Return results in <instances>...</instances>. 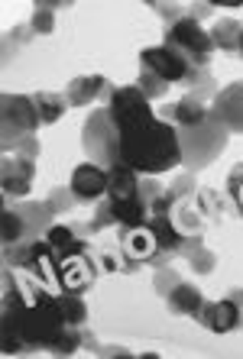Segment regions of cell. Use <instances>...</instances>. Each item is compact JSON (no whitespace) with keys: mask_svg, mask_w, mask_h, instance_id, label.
<instances>
[{"mask_svg":"<svg viewBox=\"0 0 243 359\" xmlns=\"http://www.w3.org/2000/svg\"><path fill=\"white\" fill-rule=\"evenodd\" d=\"M107 110L117 130L120 165H130L143 175H159L182 162L176 126L152 117L150 97L140 88H114Z\"/></svg>","mask_w":243,"mask_h":359,"instance_id":"cell-1","label":"cell"},{"mask_svg":"<svg viewBox=\"0 0 243 359\" xmlns=\"http://www.w3.org/2000/svg\"><path fill=\"white\" fill-rule=\"evenodd\" d=\"M227 142V130L218 123L214 117H208L198 126H185L182 136H178V146H182V159L188 162V168H204Z\"/></svg>","mask_w":243,"mask_h":359,"instance_id":"cell-2","label":"cell"},{"mask_svg":"<svg viewBox=\"0 0 243 359\" xmlns=\"http://www.w3.org/2000/svg\"><path fill=\"white\" fill-rule=\"evenodd\" d=\"M4 152H10L20 140L36 133V126L42 123L36 114L33 94H4Z\"/></svg>","mask_w":243,"mask_h":359,"instance_id":"cell-3","label":"cell"},{"mask_svg":"<svg viewBox=\"0 0 243 359\" xmlns=\"http://www.w3.org/2000/svg\"><path fill=\"white\" fill-rule=\"evenodd\" d=\"M166 46L176 49L188 65H208L211 52H214V42L204 33L195 17H182L172 23V29L166 33Z\"/></svg>","mask_w":243,"mask_h":359,"instance_id":"cell-4","label":"cell"},{"mask_svg":"<svg viewBox=\"0 0 243 359\" xmlns=\"http://www.w3.org/2000/svg\"><path fill=\"white\" fill-rule=\"evenodd\" d=\"M81 142L88 156L101 162V165L114 168L120 165V152H117V130H114V117H110V110L101 107L94 110L88 123H84V133H81Z\"/></svg>","mask_w":243,"mask_h":359,"instance_id":"cell-5","label":"cell"},{"mask_svg":"<svg viewBox=\"0 0 243 359\" xmlns=\"http://www.w3.org/2000/svg\"><path fill=\"white\" fill-rule=\"evenodd\" d=\"M140 62L146 72H152V75L159 78V81H185L188 78V62L178 55L176 49H169V46H150V49L140 52Z\"/></svg>","mask_w":243,"mask_h":359,"instance_id":"cell-6","label":"cell"},{"mask_svg":"<svg viewBox=\"0 0 243 359\" xmlns=\"http://www.w3.org/2000/svg\"><path fill=\"white\" fill-rule=\"evenodd\" d=\"M46 243H49V256H52V272H59L65 262L78 259V256H84L88 252V243L78 240L68 226L62 224H52L49 230H46ZM59 285V282H55Z\"/></svg>","mask_w":243,"mask_h":359,"instance_id":"cell-7","label":"cell"},{"mask_svg":"<svg viewBox=\"0 0 243 359\" xmlns=\"http://www.w3.org/2000/svg\"><path fill=\"white\" fill-rule=\"evenodd\" d=\"M202 320L208 330H214V334H230V330H237V327L243 324V308L237 304L234 298H224V301H204L202 308Z\"/></svg>","mask_w":243,"mask_h":359,"instance_id":"cell-8","label":"cell"},{"mask_svg":"<svg viewBox=\"0 0 243 359\" xmlns=\"http://www.w3.org/2000/svg\"><path fill=\"white\" fill-rule=\"evenodd\" d=\"M72 194L78 201H94L107 194V168L94 165V162H84L72 172Z\"/></svg>","mask_w":243,"mask_h":359,"instance_id":"cell-9","label":"cell"},{"mask_svg":"<svg viewBox=\"0 0 243 359\" xmlns=\"http://www.w3.org/2000/svg\"><path fill=\"white\" fill-rule=\"evenodd\" d=\"M211 117L218 120L224 130H243V81L230 84L218 94Z\"/></svg>","mask_w":243,"mask_h":359,"instance_id":"cell-10","label":"cell"},{"mask_svg":"<svg viewBox=\"0 0 243 359\" xmlns=\"http://www.w3.org/2000/svg\"><path fill=\"white\" fill-rule=\"evenodd\" d=\"M33 175H36L33 159H23V156H13V152L4 156V191L7 194H13V198L29 194Z\"/></svg>","mask_w":243,"mask_h":359,"instance_id":"cell-11","label":"cell"},{"mask_svg":"<svg viewBox=\"0 0 243 359\" xmlns=\"http://www.w3.org/2000/svg\"><path fill=\"white\" fill-rule=\"evenodd\" d=\"M166 298H169V308H172V314H182V318H202L204 298H202V292H198L195 285L178 282L176 288L166 294Z\"/></svg>","mask_w":243,"mask_h":359,"instance_id":"cell-12","label":"cell"},{"mask_svg":"<svg viewBox=\"0 0 243 359\" xmlns=\"http://www.w3.org/2000/svg\"><path fill=\"white\" fill-rule=\"evenodd\" d=\"M169 117V123L172 126H178V130H185V126H198V123H204V120L211 117V110L204 107L198 97H182L176 104V107L166 114Z\"/></svg>","mask_w":243,"mask_h":359,"instance_id":"cell-13","label":"cell"},{"mask_svg":"<svg viewBox=\"0 0 243 359\" xmlns=\"http://www.w3.org/2000/svg\"><path fill=\"white\" fill-rule=\"evenodd\" d=\"M104 91V78L101 75H81L75 78V81L68 84L65 91V100L72 104V107H88V104H94V97Z\"/></svg>","mask_w":243,"mask_h":359,"instance_id":"cell-14","label":"cell"},{"mask_svg":"<svg viewBox=\"0 0 243 359\" xmlns=\"http://www.w3.org/2000/svg\"><path fill=\"white\" fill-rule=\"evenodd\" d=\"M146 226H150L152 240L159 243V250H162V252L176 250L178 243H182V230H178L176 220L169 217V214H152V217L146 220Z\"/></svg>","mask_w":243,"mask_h":359,"instance_id":"cell-15","label":"cell"},{"mask_svg":"<svg viewBox=\"0 0 243 359\" xmlns=\"http://www.w3.org/2000/svg\"><path fill=\"white\" fill-rule=\"evenodd\" d=\"M33 104H36V114H39L42 123H55V120L65 114V104H68V100L62 97V94L36 91V94H33Z\"/></svg>","mask_w":243,"mask_h":359,"instance_id":"cell-16","label":"cell"},{"mask_svg":"<svg viewBox=\"0 0 243 359\" xmlns=\"http://www.w3.org/2000/svg\"><path fill=\"white\" fill-rule=\"evenodd\" d=\"M240 36H243V26L234 23V20H221L218 26H214V33H211V42L218 46V49H237L240 46Z\"/></svg>","mask_w":243,"mask_h":359,"instance_id":"cell-17","label":"cell"},{"mask_svg":"<svg viewBox=\"0 0 243 359\" xmlns=\"http://www.w3.org/2000/svg\"><path fill=\"white\" fill-rule=\"evenodd\" d=\"M55 301H59V311H62V318H65V324H68V327L84 324L88 311H84V301L78 298V294L62 292V294H55Z\"/></svg>","mask_w":243,"mask_h":359,"instance_id":"cell-18","label":"cell"},{"mask_svg":"<svg viewBox=\"0 0 243 359\" xmlns=\"http://www.w3.org/2000/svg\"><path fill=\"white\" fill-rule=\"evenodd\" d=\"M23 233H26L23 214H20L17 208H7L4 210V243H7V246H17V243L23 240Z\"/></svg>","mask_w":243,"mask_h":359,"instance_id":"cell-19","label":"cell"},{"mask_svg":"<svg viewBox=\"0 0 243 359\" xmlns=\"http://www.w3.org/2000/svg\"><path fill=\"white\" fill-rule=\"evenodd\" d=\"M188 250H192V266L198 269L202 276H208L211 269H214V252H208V250L202 246V236H192Z\"/></svg>","mask_w":243,"mask_h":359,"instance_id":"cell-20","label":"cell"},{"mask_svg":"<svg viewBox=\"0 0 243 359\" xmlns=\"http://www.w3.org/2000/svg\"><path fill=\"white\" fill-rule=\"evenodd\" d=\"M52 26H55V10L46 7V4H39V7H36V13H33L29 29H33V33H39V36H46V33H52Z\"/></svg>","mask_w":243,"mask_h":359,"instance_id":"cell-21","label":"cell"},{"mask_svg":"<svg viewBox=\"0 0 243 359\" xmlns=\"http://www.w3.org/2000/svg\"><path fill=\"white\" fill-rule=\"evenodd\" d=\"M136 88H140V91L152 100V97H159V94H166V88H169V84H166V81H159V78L152 75V72H146V68H143L140 84H136Z\"/></svg>","mask_w":243,"mask_h":359,"instance_id":"cell-22","label":"cell"},{"mask_svg":"<svg viewBox=\"0 0 243 359\" xmlns=\"http://www.w3.org/2000/svg\"><path fill=\"white\" fill-rule=\"evenodd\" d=\"M227 191H230V198H234L237 210L243 214V165H234L230 178H227Z\"/></svg>","mask_w":243,"mask_h":359,"instance_id":"cell-23","label":"cell"},{"mask_svg":"<svg viewBox=\"0 0 243 359\" xmlns=\"http://www.w3.org/2000/svg\"><path fill=\"white\" fill-rule=\"evenodd\" d=\"M101 356H120V359H130L133 353H130V350H120V346H107V350H101Z\"/></svg>","mask_w":243,"mask_h":359,"instance_id":"cell-24","label":"cell"},{"mask_svg":"<svg viewBox=\"0 0 243 359\" xmlns=\"http://www.w3.org/2000/svg\"><path fill=\"white\" fill-rule=\"evenodd\" d=\"M230 298H234L237 304H240V308H243V292H230Z\"/></svg>","mask_w":243,"mask_h":359,"instance_id":"cell-25","label":"cell"},{"mask_svg":"<svg viewBox=\"0 0 243 359\" xmlns=\"http://www.w3.org/2000/svg\"><path fill=\"white\" fill-rule=\"evenodd\" d=\"M237 52H240V55H243V36H240V46H237Z\"/></svg>","mask_w":243,"mask_h":359,"instance_id":"cell-26","label":"cell"}]
</instances>
